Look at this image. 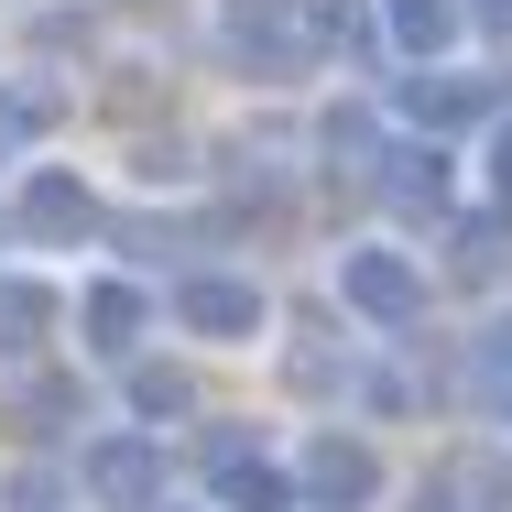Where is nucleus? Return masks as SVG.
Listing matches in <instances>:
<instances>
[{
  "label": "nucleus",
  "instance_id": "obj_2",
  "mask_svg": "<svg viewBox=\"0 0 512 512\" xmlns=\"http://www.w3.org/2000/svg\"><path fill=\"white\" fill-rule=\"evenodd\" d=\"M393 22H404L414 44H436V33H447V0H393Z\"/></svg>",
  "mask_w": 512,
  "mask_h": 512
},
{
  "label": "nucleus",
  "instance_id": "obj_3",
  "mask_svg": "<svg viewBox=\"0 0 512 512\" xmlns=\"http://www.w3.org/2000/svg\"><path fill=\"white\" fill-rule=\"evenodd\" d=\"M349 284H360V295H371V306H404V273H393V262H360V273H349Z\"/></svg>",
  "mask_w": 512,
  "mask_h": 512
},
{
  "label": "nucleus",
  "instance_id": "obj_1",
  "mask_svg": "<svg viewBox=\"0 0 512 512\" xmlns=\"http://www.w3.org/2000/svg\"><path fill=\"white\" fill-rule=\"evenodd\" d=\"M240 316H262L240 284H207V295H197V327H240Z\"/></svg>",
  "mask_w": 512,
  "mask_h": 512
}]
</instances>
